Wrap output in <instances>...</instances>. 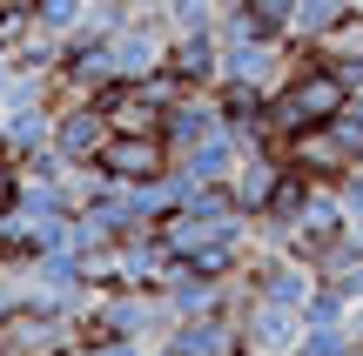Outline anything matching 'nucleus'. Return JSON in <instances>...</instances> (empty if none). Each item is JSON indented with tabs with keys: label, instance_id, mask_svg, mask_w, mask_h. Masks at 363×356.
I'll return each mask as SVG.
<instances>
[{
	"label": "nucleus",
	"instance_id": "8",
	"mask_svg": "<svg viewBox=\"0 0 363 356\" xmlns=\"http://www.w3.org/2000/svg\"><path fill=\"white\" fill-rule=\"evenodd\" d=\"M0 7H7V0H0Z\"/></svg>",
	"mask_w": 363,
	"mask_h": 356
},
{
	"label": "nucleus",
	"instance_id": "3",
	"mask_svg": "<svg viewBox=\"0 0 363 356\" xmlns=\"http://www.w3.org/2000/svg\"><path fill=\"white\" fill-rule=\"evenodd\" d=\"M303 336H310V316L303 309H283V303H262L256 296V309L242 316V356H289V350H303Z\"/></svg>",
	"mask_w": 363,
	"mask_h": 356
},
{
	"label": "nucleus",
	"instance_id": "2",
	"mask_svg": "<svg viewBox=\"0 0 363 356\" xmlns=\"http://www.w3.org/2000/svg\"><path fill=\"white\" fill-rule=\"evenodd\" d=\"M101 168L115 175V182H155V175L175 168V148H169L162 128H135V134L115 128V142L101 148Z\"/></svg>",
	"mask_w": 363,
	"mask_h": 356
},
{
	"label": "nucleus",
	"instance_id": "1",
	"mask_svg": "<svg viewBox=\"0 0 363 356\" xmlns=\"http://www.w3.org/2000/svg\"><path fill=\"white\" fill-rule=\"evenodd\" d=\"M108 142H115V121H108V108L94 101V94L54 108V148H61L67 161H101Z\"/></svg>",
	"mask_w": 363,
	"mask_h": 356
},
{
	"label": "nucleus",
	"instance_id": "7",
	"mask_svg": "<svg viewBox=\"0 0 363 356\" xmlns=\"http://www.w3.org/2000/svg\"><path fill=\"white\" fill-rule=\"evenodd\" d=\"M34 13H40L48 34H74V27H88L94 0H34Z\"/></svg>",
	"mask_w": 363,
	"mask_h": 356
},
{
	"label": "nucleus",
	"instance_id": "4",
	"mask_svg": "<svg viewBox=\"0 0 363 356\" xmlns=\"http://www.w3.org/2000/svg\"><path fill=\"white\" fill-rule=\"evenodd\" d=\"M169 67L182 74V88L208 94V88L222 81V34H216V27H202V34H175V47H169Z\"/></svg>",
	"mask_w": 363,
	"mask_h": 356
},
{
	"label": "nucleus",
	"instance_id": "5",
	"mask_svg": "<svg viewBox=\"0 0 363 356\" xmlns=\"http://www.w3.org/2000/svg\"><path fill=\"white\" fill-rule=\"evenodd\" d=\"M242 155H249V148L235 142L229 128H216V134H208V142L182 148L175 161H182V168H189V175H195V182H202V188H216V182H235V168H242Z\"/></svg>",
	"mask_w": 363,
	"mask_h": 356
},
{
	"label": "nucleus",
	"instance_id": "6",
	"mask_svg": "<svg viewBox=\"0 0 363 356\" xmlns=\"http://www.w3.org/2000/svg\"><path fill=\"white\" fill-rule=\"evenodd\" d=\"M216 128H222L216 94H182L169 115H162V134H169V148H175V155H182V148H195V142H208Z\"/></svg>",
	"mask_w": 363,
	"mask_h": 356
}]
</instances>
